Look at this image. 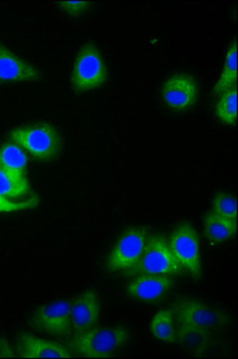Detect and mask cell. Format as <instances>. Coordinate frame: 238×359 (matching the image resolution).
Wrapping results in <instances>:
<instances>
[{
    "instance_id": "cell-1",
    "label": "cell",
    "mask_w": 238,
    "mask_h": 359,
    "mask_svg": "<svg viewBox=\"0 0 238 359\" xmlns=\"http://www.w3.org/2000/svg\"><path fill=\"white\" fill-rule=\"evenodd\" d=\"M176 323V340L190 341L218 333L229 318L214 306L197 299H181L172 308Z\"/></svg>"
},
{
    "instance_id": "cell-2",
    "label": "cell",
    "mask_w": 238,
    "mask_h": 359,
    "mask_svg": "<svg viewBox=\"0 0 238 359\" xmlns=\"http://www.w3.org/2000/svg\"><path fill=\"white\" fill-rule=\"evenodd\" d=\"M131 333L127 327L91 328L89 331L74 333L66 340L72 355L84 358H108L115 355L127 345Z\"/></svg>"
},
{
    "instance_id": "cell-3",
    "label": "cell",
    "mask_w": 238,
    "mask_h": 359,
    "mask_svg": "<svg viewBox=\"0 0 238 359\" xmlns=\"http://www.w3.org/2000/svg\"><path fill=\"white\" fill-rule=\"evenodd\" d=\"M10 140L38 162H52L58 158L62 150V135L48 123L17 127L10 132Z\"/></svg>"
},
{
    "instance_id": "cell-4",
    "label": "cell",
    "mask_w": 238,
    "mask_h": 359,
    "mask_svg": "<svg viewBox=\"0 0 238 359\" xmlns=\"http://www.w3.org/2000/svg\"><path fill=\"white\" fill-rule=\"evenodd\" d=\"M108 71L102 54L92 43L79 49L71 72V86L74 93L83 94L99 89L107 82Z\"/></svg>"
},
{
    "instance_id": "cell-5",
    "label": "cell",
    "mask_w": 238,
    "mask_h": 359,
    "mask_svg": "<svg viewBox=\"0 0 238 359\" xmlns=\"http://www.w3.org/2000/svg\"><path fill=\"white\" fill-rule=\"evenodd\" d=\"M183 269L174 257L167 240L160 236H150L143 257L133 269L125 274L127 277L151 276H181Z\"/></svg>"
},
{
    "instance_id": "cell-6",
    "label": "cell",
    "mask_w": 238,
    "mask_h": 359,
    "mask_svg": "<svg viewBox=\"0 0 238 359\" xmlns=\"http://www.w3.org/2000/svg\"><path fill=\"white\" fill-rule=\"evenodd\" d=\"M148 228L128 229L111 249L106 269L111 273L127 272L138 264L148 245Z\"/></svg>"
},
{
    "instance_id": "cell-7",
    "label": "cell",
    "mask_w": 238,
    "mask_h": 359,
    "mask_svg": "<svg viewBox=\"0 0 238 359\" xmlns=\"http://www.w3.org/2000/svg\"><path fill=\"white\" fill-rule=\"evenodd\" d=\"M169 247L183 272L194 278H202V253L195 229L190 224L177 226L169 238Z\"/></svg>"
},
{
    "instance_id": "cell-8",
    "label": "cell",
    "mask_w": 238,
    "mask_h": 359,
    "mask_svg": "<svg viewBox=\"0 0 238 359\" xmlns=\"http://www.w3.org/2000/svg\"><path fill=\"white\" fill-rule=\"evenodd\" d=\"M30 327L34 331L41 332L54 337H64L72 333L71 327L70 301L57 302L40 306L30 318Z\"/></svg>"
},
{
    "instance_id": "cell-9",
    "label": "cell",
    "mask_w": 238,
    "mask_h": 359,
    "mask_svg": "<svg viewBox=\"0 0 238 359\" xmlns=\"http://www.w3.org/2000/svg\"><path fill=\"white\" fill-rule=\"evenodd\" d=\"M197 81L187 74L170 76L162 86V98L174 111H188L197 103Z\"/></svg>"
},
{
    "instance_id": "cell-10",
    "label": "cell",
    "mask_w": 238,
    "mask_h": 359,
    "mask_svg": "<svg viewBox=\"0 0 238 359\" xmlns=\"http://www.w3.org/2000/svg\"><path fill=\"white\" fill-rule=\"evenodd\" d=\"M173 277L144 274L134 277L127 285L128 297L141 303H157L173 289Z\"/></svg>"
},
{
    "instance_id": "cell-11",
    "label": "cell",
    "mask_w": 238,
    "mask_h": 359,
    "mask_svg": "<svg viewBox=\"0 0 238 359\" xmlns=\"http://www.w3.org/2000/svg\"><path fill=\"white\" fill-rule=\"evenodd\" d=\"M40 71L22 57L0 46V86L38 81Z\"/></svg>"
},
{
    "instance_id": "cell-12",
    "label": "cell",
    "mask_w": 238,
    "mask_h": 359,
    "mask_svg": "<svg viewBox=\"0 0 238 359\" xmlns=\"http://www.w3.org/2000/svg\"><path fill=\"white\" fill-rule=\"evenodd\" d=\"M101 299L94 290H88L71 302V327L74 333L89 331L99 323Z\"/></svg>"
},
{
    "instance_id": "cell-13",
    "label": "cell",
    "mask_w": 238,
    "mask_h": 359,
    "mask_svg": "<svg viewBox=\"0 0 238 359\" xmlns=\"http://www.w3.org/2000/svg\"><path fill=\"white\" fill-rule=\"evenodd\" d=\"M16 357L20 358H71L74 357L69 347L62 344L37 338L35 335L21 334L17 339Z\"/></svg>"
},
{
    "instance_id": "cell-14",
    "label": "cell",
    "mask_w": 238,
    "mask_h": 359,
    "mask_svg": "<svg viewBox=\"0 0 238 359\" xmlns=\"http://www.w3.org/2000/svg\"><path fill=\"white\" fill-rule=\"evenodd\" d=\"M29 180L25 175H18L0 167V196L10 201L27 199L31 194Z\"/></svg>"
},
{
    "instance_id": "cell-15",
    "label": "cell",
    "mask_w": 238,
    "mask_h": 359,
    "mask_svg": "<svg viewBox=\"0 0 238 359\" xmlns=\"http://www.w3.org/2000/svg\"><path fill=\"white\" fill-rule=\"evenodd\" d=\"M237 230V223L229 221L224 217L218 216L216 213H207L204 221V233L205 237L212 243L219 245L230 241Z\"/></svg>"
},
{
    "instance_id": "cell-16",
    "label": "cell",
    "mask_w": 238,
    "mask_h": 359,
    "mask_svg": "<svg viewBox=\"0 0 238 359\" xmlns=\"http://www.w3.org/2000/svg\"><path fill=\"white\" fill-rule=\"evenodd\" d=\"M29 164V155L18 144L8 140L0 147V167L18 175H25Z\"/></svg>"
},
{
    "instance_id": "cell-17",
    "label": "cell",
    "mask_w": 238,
    "mask_h": 359,
    "mask_svg": "<svg viewBox=\"0 0 238 359\" xmlns=\"http://www.w3.org/2000/svg\"><path fill=\"white\" fill-rule=\"evenodd\" d=\"M234 86H237V40H234L226 52L222 74L214 88V96H220Z\"/></svg>"
},
{
    "instance_id": "cell-18",
    "label": "cell",
    "mask_w": 238,
    "mask_h": 359,
    "mask_svg": "<svg viewBox=\"0 0 238 359\" xmlns=\"http://www.w3.org/2000/svg\"><path fill=\"white\" fill-rule=\"evenodd\" d=\"M151 334L164 343L173 344L176 341V323L172 309H162L158 311L150 323Z\"/></svg>"
},
{
    "instance_id": "cell-19",
    "label": "cell",
    "mask_w": 238,
    "mask_h": 359,
    "mask_svg": "<svg viewBox=\"0 0 238 359\" xmlns=\"http://www.w3.org/2000/svg\"><path fill=\"white\" fill-rule=\"evenodd\" d=\"M214 106V113L218 120L224 125L232 126L237 123V86L226 90Z\"/></svg>"
},
{
    "instance_id": "cell-20",
    "label": "cell",
    "mask_w": 238,
    "mask_h": 359,
    "mask_svg": "<svg viewBox=\"0 0 238 359\" xmlns=\"http://www.w3.org/2000/svg\"><path fill=\"white\" fill-rule=\"evenodd\" d=\"M212 212L224 217L229 221L237 222V201L234 196L227 193H220L214 198Z\"/></svg>"
},
{
    "instance_id": "cell-21",
    "label": "cell",
    "mask_w": 238,
    "mask_h": 359,
    "mask_svg": "<svg viewBox=\"0 0 238 359\" xmlns=\"http://www.w3.org/2000/svg\"><path fill=\"white\" fill-rule=\"evenodd\" d=\"M40 203V198L37 196H29L23 201H10L4 196H0V213H15L27 211L36 208Z\"/></svg>"
},
{
    "instance_id": "cell-22",
    "label": "cell",
    "mask_w": 238,
    "mask_h": 359,
    "mask_svg": "<svg viewBox=\"0 0 238 359\" xmlns=\"http://www.w3.org/2000/svg\"><path fill=\"white\" fill-rule=\"evenodd\" d=\"M94 5L92 1H85V0H78V1H59L58 6L64 13H67L69 16H80Z\"/></svg>"
}]
</instances>
